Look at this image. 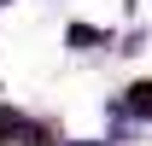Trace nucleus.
I'll return each mask as SVG.
<instances>
[{
  "instance_id": "obj_1",
  "label": "nucleus",
  "mask_w": 152,
  "mask_h": 146,
  "mask_svg": "<svg viewBox=\"0 0 152 146\" xmlns=\"http://www.w3.org/2000/svg\"><path fill=\"white\" fill-rule=\"evenodd\" d=\"M134 111H140V117H152V82H140V88H134V99H129Z\"/></svg>"
}]
</instances>
